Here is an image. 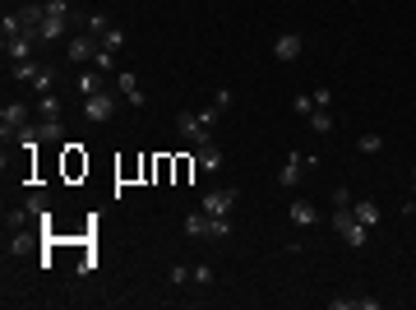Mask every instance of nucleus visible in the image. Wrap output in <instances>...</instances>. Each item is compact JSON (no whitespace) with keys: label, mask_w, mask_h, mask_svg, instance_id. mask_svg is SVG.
<instances>
[{"label":"nucleus","mask_w":416,"mask_h":310,"mask_svg":"<svg viewBox=\"0 0 416 310\" xmlns=\"http://www.w3.org/2000/svg\"><path fill=\"white\" fill-rule=\"evenodd\" d=\"M46 10V5H42ZM70 23H75V19H65V14H46L42 19V42H61L65 32H70Z\"/></svg>","instance_id":"10"},{"label":"nucleus","mask_w":416,"mask_h":310,"mask_svg":"<svg viewBox=\"0 0 416 310\" xmlns=\"http://www.w3.org/2000/svg\"><path fill=\"white\" fill-rule=\"evenodd\" d=\"M199 167H204V171H217V167H222V153H217V144H204V148H199Z\"/></svg>","instance_id":"22"},{"label":"nucleus","mask_w":416,"mask_h":310,"mask_svg":"<svg viewBox=\"0 0 416 310\" xmlns=\"http://www.w3.org/2000/svg\"><path fill=\"white\" fill-rule=\"evenodd\" d=\"M213 107H217V111H227V107H231V88H222V93L213 97Z\"/></svg>","instance_id":"33"},{"label":"nucleus","mask_w":416,"mask_h":310,"mask_svg":"<svg viewBox=\"0 0 416 310\" xmlns=\"http://www.w3.org/2000/svg\"><path fill=\"white\" fill-rule=\"evenodd\" d=\"M352 213L361 217L366 227H379V204H375V200H356V204H352Z\"/></svg>","instance_id":"16"},{"label":"nucleus","mask_w":416,"mask_h":310,"mask_svg":"<svg viewBox=\"0 0 416 310\" xmlns=\"http://www.w3.org/2000/svg\"><path fill=\"white\" fill-rule=\"evenodd\" d=\"M19 125H28V107H23V102H5V107H0V139L10 144V135H14Z\"/></svg>","instance_id":"6"},{"label":"nucleus","mask_w":416,"mask_h":310,"mask_svg":"<svg viewBox=\"0 0 416 310\" xmlns=\"http://www.w3.org/2000/svg\"><path fill=\"white\" fill-rule=\"evenodd\" d=\"M328 310H379V301L375 296H333Z\"/></svg>","instance_id":"13"},{"label":"nucleus","mask_w":416,"mask_h":310,"mask_svg":"<svg viewBox=\"0 0 416 310\" xmlns=\"http://www.w3.org/2000/svg\"><path fill=\"white\" fill-rule=\"evenodd\" d=\"M292 111L310 116V111H315V93H296V97H292Z\"/></svg>","instance_id":"28"},{"label":"nucleus","mask_w":416,"mask_h":310,"mask_svg":"<svg viewBox=\"0 0 416 310\" xmlns=\"http://www.w3.org/2000/svg\"><path fill=\"white\" fill-rule=\"evenodd\" d=\"M107 28H111V23H107V14H88V19H83V32H92V37H102Z\"/></svg>","instance_id":"24"},{"label":"nucleus","mask_w":416,"mask_h":310,"mask_svg":"<svg viewBox=\"0 0 416 310\" xmlns=\"http://www.w3.org/2000/svg\"><path fill=\"white\" fill-rule=\"evenodd\" d=\"M306 121H310V130H315V135H328V130H333V116H328V107H315Z\"/></svg>","instance_id":"17"},{"label":"nucleus","mask_w":416,"mask_h":310,"mask_svg":"<svg viewBox=\"0 0 416 310\" xmlns=\"http://www.w3.org/2000/svg\"><path fill=\"white\" fill-rule=\"evenodd\" d=\"M28 246H32V236H28V232H19L14 241H10V250H14V255H23V250H28Z\"/></svg>","instance_id":"31"},{"label":"nucleus","mask_w":416,"mask_h":310,"mask_svg":"<svg viewBox=\"0 0 416 310\" xmlns=\"http://www.w3.org/2000/svg\"><path fill=\"white\" fill-rule=\"evenodd\" d=\"M412 186H416V171H412Z\"/></svg>","instance_id":"34"},{"label":"nucleus","mask_w":416,"mask_h":310,"mask_svg":"<svg viewBox=\"0 0 416 310\" xmlns=\"http://www.w3.org/2000/svg\"><path fill=\"white\" fill-rule=\"evenodd\" d=\"M23 209H28L32 217H46V213H51V200H46L42 190H32V195H28V204H23Z\"/></svg>","instance_id":"20"},{"label":"nucleus","mask_w":416,"mask_h":310,"mask_svg":"<svg viewBox=\"0 0 416 310\" xmlns=\"http://www.w3.org/2000/svg\"><path fill=\"white\" fill-rule=\"evenodd\" d=\"M32 51H37V42H32V37H23V32H19V37H5V61H10V65L32 61Z\"/></svg>","instance_id":"8"},{"label":"nucleus","mask_w":416,"mask_h":310,"mask_svg":"<svg viewBox=\"0 0 416 310\" xmlns=\"http://www.w3.org/2000/svg\"><path fill=\"white\" fill-rule=\"evenodd\" d=\"M32 88L37 93H56V65H42V75L32 79Z\"/></svg>","instance_id":"21"},{"label":"nucleus","mask_w":416,"mask_h":310,"mask_svg":"<svg viewBox=\"0 0 416 310\" xmlns=\"http://www.w3.org/2000/svg\"><path fill=\"white\" fill-rule=\"evenodd\" d=\"M195 278V273H190V269H185V264H176V269H171V287H185V282Z\"/></svg>","instance_id":"29"},{"label":"nucleus","mask_w":416,"mask_h":310,"mask_svg":"<svg viewBox=\"0 0 416 310\" xmlns=\"http://www.w3.org/2000/svg\"><path fill=\"white\" fill-rule=\"evenodd\" d=\"M10 75L23 79V84H32V79L42 75V61H19V65H10Z\"/></svg>","instance_id":"18"},{"label":"nucleus","mask_w":416,"mask_h":310,"mask_svg":"<svg viewBox=\"0 0 416 310\" xmlns=\"http://www.w3.org/2000/svg\"><path fill=\"white\" fill-rule=\"evenodd\" d=\"M195 282L208 287V282H213V269H208V264H195Z\"/></svg>","instance_id":"30"},{"label":"nucleus","mask_w":416,"mask_h":310,"mask_svg":"<svg viewBox=\"0 0 416 310\" xmlns=\"http://www.w3.org/2000/svg\"><path fill=\"white\" fill-rule=\"evenodd\" d=\"M213 222H217V217H208V213L199 209V213L185 217V236H195V241H199V236H213Z\"/></svg>","instance_id":"11"},{"label":"nucleus","mask_w":416,"mask_h":310,"mask_svg":"<svg viewBox=\"0 0 416 310\" xmlns=\"http://www.w3.org/2000/svg\"><path fill=\"white\" fill-rule=\"evenodd\" d=\"M75 88H79V97L102 93V75H79V79H75Z\"/></svg>","instance_id":"19"},{"label":"nucleus","mask_w":416,"mask_h":310,"mask_svg":"<svg viewBox=\"0 0 416 310\" xmlns=\"http://www.w3.org/2000/svg\"><path fill=\"white\" fill-rule=\"evenodd\" d=\"M116 84H121V97L130 102V107H143V88H139L135 75H116Z\"/></svg>","instance_id":"14"},{"label":"nucleus","mask_w":416,"mask_h":310,"mask_svg":"<svg viewBox=\"0 0 416 310\" xmlns=\"http://www.w3.org/2000/svg\"><path fill=\"white\" fill-rule=\"evenodd\" d=\"M338 204H356V200H352V190H347V186H342V190H333V209H338Z\"/></svg>","instance_id":"32"},{"label":"nucleus","mask_w":416,"mask_h":310,"mask_svg":"<svg viewBox=\"0 0 416 310\" xmlns=\"http://www.w3.org/2000/svg\"><path fill=\"white\" fill-rule=\"evenodd\" d=\"M116 107H121V102H116V93H107V88H102V93L83 97V121L102 125V121H111V116H116Z\"/></svg>","instance_id":"3"},{"label":"nucleus","mask_w":416,"mask_h":310,"mask_svg":"<svg viewBox=\"0 0 416 310\" xmlns=\"http://www.w3.org/2000/svg\"><path fill=\"white\" fill-rule=\"evenodd\" d=\"M208 130H213V125L204 121L199 111H181V116H176V135H181V139H190L195 148H204V144H213V135H208Z\"/></svg>","instance_id":"2"},{"label":"nucleus","mask_w":416,"mask_h":310,"mask_svg":"<svg viewBox=\"0 0 416 310\" xmlns=\"http://www.w3.org/2000/svg\"><path fill=\"white\" fill-rule=\"evenodd\" d=\"M292 222H296V227H315V222H319V213H315V204L296 200V204H292Z\"/></svg>","instance_id":"15"},{"label":"nucleus","mask_w":416,"mask_h":310,"mask_svg":"<svg viewBox=\"0 0 416 310\" xmlns=\"http://www.w3.org/2000/svg\"><path fill=\"white\" fill-rule=\"evenodd\" d=\"M97 47H102V42H97L92 32H79V37H70V42H65V56H70L75 65H88L92 56H97Z\"/></svg>","instance_id":"5"},{"label":"nucleus","mask_w":416,"mask_h":310,"mask_svg":"<svg viewBox=\"0 0 416 310\" xmlns=\"http://www.w3.org/2000/svg\"><path fill=\"white\" fill-rule=\"evenodd\" d=\"M379 148H384L379 135H361V139H356V153H379Z\"/></svg>","instance_id":"27"},{"label":"nucleus","mask_w":416,"mask_h":310,"mask_svg":"<svg viewBox=\"0 0 416 310\" xmlns=\"http://www.w3.org/2000/svg\"><path fill=\"white\" fill-rule=\"evenodd\" d=\"M333 232H338L352 250H361V246H366V236H370V227L352 213V204H338V213H333Z\"/></svg>","instance_id":"1"},{"label":"nucleus","mask_w":416,"mask_h":310,"mask_svg":"<svg viewBox=\"0 0 416 310\" xmlns=\"http://www.w3.org/2000/svg\"><path fill=\"white\" fill-rule=\"evenodd\" d=\"M306 167H310V157L292 153L287 162H282V171H277V186H301V176H306Z\"/></svg>","instance_id":"9"},{"label":"nucleus","mask_w":416,"mask_h":310,"mask_svg":"<svg viewBox=\"0 0 416 310\" xmlns=\"http://www.w3.org/2000/svg\"><path fill=\"white\" fill-rule=\"evenodd\" d=\"M37 135H42V144H65L61 116H42V121H37Z\"/></svg>","instance_id":"12"},{"label":"nucleus","mask_w":416,"mask_h":310,"mask_svg":"<svg viewBox=\"0 0 416 310\" xmlns=\"http://www.w3.org/2000/svg\"><path fill=\"white\" fill-rule=\"evenodd\" d=\"M208 217H231V209H236V186H222V190H208L199 204Z\"/></svg>","instance_id":"4"},{"label":"nucleus","mask_w":416,"mask_h":310,"mask_svg":"<svg viewBox=\"0 0 416 310\" xmlns=\"http://www.w3.org/2000/svg\"><path fill=\"white\" fill-rule=\"evenodd\" d=\"M301 51H306V37H301V32H277V42H273V56H277L282 65H287V61H296Z\"/></svg>","instance_id":"7"},{"label":"nucleus","mask_w":416,"mask_h":310,"mask_svg":"<svg viewBox=\"0 0 416 310\" xmlns=\"http://www.w3.org/2000/svg\"><path fill=\"white\" fill-rule=\"evenodd\" d=\"M37 111H42V116H61V97H56V93H42V102H37Z\"/></svg>","instance_id":"26"},{"label":"nucleus","mask_w":416,"mask_h":310,"mask_svg":"<svg viewBox=\"0 0 416 310\" xmlns=\"http://www.w3.org/2000/svg\"><path fill=\"white\" fill-rule=\"evenodd\" d=\"M97 42H102L107 51H121V47H125V32H121V28H107L102 37H97Z\"/></svg>","instance_id":"25"},{"label":"nucleus","mask_w":416,"mask_h":310,"mask_svg":"<svg viewBox=\"0 0 416 310\" xmlns=\"http://www.w3.org/2000/svg\"><path fill=\"white\" fill-rule=\"evenodd\" d=\"M92 65H97V70H102V75H111V70H116V51L97 47V56H92Z\"/></svg>","instance_id":"23"}]
</instances>
